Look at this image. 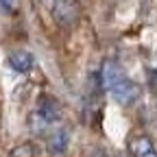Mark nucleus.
Segmentation results:
<instances>
[{"label": "nucleus", "instance_id": "6", "mask_svg": "<svg viewBox=\"0 0 157 157\" xmlns=\"http://www.w3.org/2000/svg\"><path fill=\"white\" fill-rule=\"evenodd\" d=\"M120 76H124V72H122V68L118 66L116 61H111V59L103 61V68H101V83H103L105 90H107L109 85H113Z\"/></svg>", "mask_w": 157, "mask_h": 157}, {"label": "nucleus", "instance_id": "5", "mask_svg": "<svg viewBox=\"0 0 157 157\" xmlns=\"http://www.w3.org/2000/svg\"><path fill=\"white\" fill-rule=\"evenodd\" d=\"M129 153H131V157H157L153 142L144 133H137V135L129 137Z\"/></svg>", "mask_w": 157, "mask_h": 157}, {"label": "nucleus", "instance_id": "4", "mask_svg": "<svg viewBox=\"0 0 157 157\" xmlns=\"http://www.w3.org/2000/svg\"><path fill=\"white\" fill-rule=\"evenodd\" d=\"M7 66L17 74H26V72L33 70L35 59H33V55L29 50H11L7 55Z\"/></svg>", "mask_w": 157, "mask_h": 157}, {"label": "nucleus", "instance_id": "1", "mask_svg": "<svg viewBox=\"0 0 157 157\" xmlns=\"http://www.w3.org/2000/svg\"><path fill=\"white\" fill-rule=\"evenodd\" d=\"M59 116H61V109H59L57 98L42 96L35 111H33V116H31V129L37 131V133H44L48 127H52L59 120Z\"/></svg>", "mask_w": 157, "mask_h": 157}, {"label": "nucleus", "instance_id": "7", "mask_svg": "<svg viewBox=\"0 0 157 157\" xmlns=\"http://www.w3.org/2000/svg\"><path fill=\"white\" fill-rule=\"evenodd\" d=\"M68 142H70V137H68V131L66 129H55L48 135V140H46L50 153H63L68 148Z\"/></svg>", "mask_w": 157, "mask_h": 157}, {"label": "nucleus", "instance_id": "2", "mask_svg": "<svg viewBox=\"0 0 157 157\" xmlns=\"http://www.w3.org/2000/svg\"><path fill=\"white\" fill-rule=\"evenodd\" d=\"M107 94L113 98L118 105H133L137 98H140V85L124 74V76L118 78L113 85L107 87Z\"/></svg>", "mask_w": 157, "mask_h": 157}, {"label": "nucleus", "instance_id": "8", "mask_svg": "<svg viewBox=\"0 0 157 157\" xmlns=\"http://www.w3.org/2000/svg\"><path fill=\"white\" fill-rule=\"evenodd\" d=\"M15 9V0H0V13H11Z\"/></svg>", "mask_w": 157, "mask_h": 157}, {"label": "nucleus", "instance_id": "3", "mask_svg": "<svg viewBox=\"0 0 157 157\" xmlns=\"http://www.w3.org/2000/svg\"><path fill=\"white\" fill-rule=\"evenodd\" d=\"M52 20L59 26H72L78 17V7L74 0H52Z\"/></svg>", "mask_w": 157, "mask_h": 157}]
</instances>
